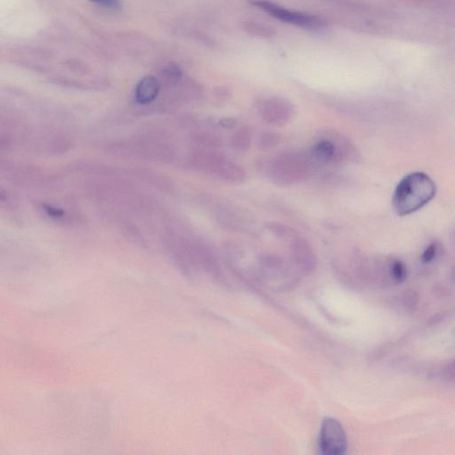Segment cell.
Returning a JSON list of instances; mask_svg holds the SVG:
<instances>
[{
	"label": "cell",
	"mask_w": 455,
	"mask_h": 455,
	"mask_svg": "<svg viewBox=\"0 0 455 455\" xmlns=\"http://www.w3.org/2000/svg\"><path fill=\"white\" fill-rule=\"evenodd\" d=\"M445 377L455 380V361L449 363L444 369Z\"/></svg>",
	"instance_id": "cell-25"
},
{
	"label": "cell",
	"mask_w": 455,
	"mask_h": 455,
	"mask_svg": "<svg viewBox=\"0 0 455 455\" xmlns=\"http://www.w3.org/2000/svg\"><path fill=\"white\" fill-rule=\"evenodd\" d=\"M161 85L154 76L147 75L138 83L135 89V100L141 105H148L157 99Z\"/></svg>",
	"instance_id": "cell-9"
},
{
	"label": "cell",
	"mask_w": 455,
	"mask_h": 455,
	"mask_svg": "<svg viewBox=\"0 0 455 455\" xmlns=\"http://www.w3.org/2000/svg\"><path fill=\"white\" fill-rule=\"evenodd\" d=\"M119 229L124 236L129 238L135 244L140 245V246H147L144 237L142 234L141 230L129 220H119Z\"/></svg>",
	"instance_id": "cell-16"
},
{
	"label": "cell",
	"mask_w": 455,
	"mask_h": 455,
	"mask_svg": "<svg viewBox=\"0 0 455 455\" xmlns=\"http://www.w3.org/2000/svg\"><path fill=\"white\" fill-rule=\"evenodd\" d=\"M265 228L270 232H272V234H274L276 237L282 238V240L292 238L294 240L295 238H297V233L294 229L288 227V226L285 224H279V222H266Z\"/></svg>",
	"instance_id": "cell-18"
},
{
	"label": "cell",
	"mask_w": 455,
	"mask_h": 455,
	"mask_svg": "<svg viewBox=\"0 0 455 455\" xmlns=\"http://www.w3.org/2000/svg\"><path fill=\"white\" fill-rule=\"evenodd\" d=\"M292 253L295 260L302 268L311 270L315 266L316 258L310 244L304 238H295L292 241Z\"/></svg>",
	"instance_id": "cell-11"
},
{
	"label": "cell",
	"mask_w": 455,
	"mask_h": 455,
	"mask_svg": "<svg viewBox=\"0 0 455 455\" xmlns=\"http://www.w3.org/2000/svg\"><path fill=\"white\" fill-rule=\"evenodd\" d=\"M40 146L49 154H65L71 149L72 142L60 133H49L41 138Z\"/></svg>",
	"instance_id": "cell-12"
},
{
	"label": "cell",
	"mask_w": 455,
	"mask_h": 455,
	"mask_svg": "<svg viewBox=\"0 0 455 455\" xmlns=\"http://www.w3.org/2000/svg\"><path fill=\"white\" fill-rule=\"evenodd\" d=\"M132 174L138 179L145 181L151 186L157 188L162 192L172 193L174 190L173 181L164 174L157 173V172L145 169V168H135L131 171Z\"/></svg>",
	"instance_id": "cell-10"
},
{
	"label": "cell",
	"mask_w": 455,
	"mask_h": 455,
	"mask_svg": "<svg viewBox=\"0 0 455 455\" xmlns=\"http://www.w3.org/2000/svg\"><path fill=\"white\" fill-rule=\"evenodd\" d=\"M192 140L197 145L205 149H216L222 145V139L218 135L208 131H194L192 133Z\"/></svg>",
	"instance_id": "cell-15"
},
{
	"label": "cell",
	"mask_w": 455,
	"mask_h": 455,
	"mask_svg": "<svg viewBox=\"0 0 455 455\" xmlns=\"http://www.w3.org/2000/svg\"><path fill=\"white\" fill-rule=\"evenodd\" d=\"M252 5L257 6L263 11L268 13L272 17L276 20L286 22L292 25H297L298 27L310 28V30H316L327 26L326 19L298 11H292L290 9H286L281 6L268 1V0H253Z\"/></svg>",
	"instance_id": "cell-4"
},
{
	"label": "cell",
	"mask_w": 455,
	"mask_h": 455,
	"mask_svg": "<svg viewBox=\"0 0 455 455\" xmlns=\"http://www.w3.org/2000/svg\"><path fill=\"white\" fill-rule=\"evenodd\" d=\"M244 30L248 34L254 37L262 38V39H270L275 36L274 28L258 22H246L244 24Z\"/></svg>",
	"instance_id": "cell-17"
},
{
	"label": "cell",
	"mask_w": 455,
	"mask_h": 455,
	"mask_svg": "<svg viewBox=\"0 0 455 455\" xmlns=\"http://www.w3.org/2000/svg\"><path fill=\"white\" fill-rule=\"evenodd\" d=\"M231 142L232 148L237 151H247L252 144V130L248 126L242 127L232 135Z\"/></svg>",
	"instance_id": "cell-14"
},
{
	"label": "cell",
	"mask_w": 455,
	"mask_h": 455,
	"mask_svg": "<svg viewBox=\"0 0 455 455\" xmlns=\"http://www.w3.org/2000/svg\"><path fill=\"white\" fill-rule=\"evenodd\" d=\"M237 125V120L233 119V117H225V119H222L219 121V126L225 129H233Z\"/></svg>",
	"instance_id": "cell-24"
},
{
	"label": "cell",
	"mask_w": 455,
	"mask_h": 455,
	"mask_svg": "<svg viewBox=\"0 0 455 455\" xmlns=\"http://www.w3.org/2000/svg\"><path fill=\"white\" fill-rule=\"evenodd\" d=\"M391 278L397 283L403 282L406 279V268L405 264L399 260H393L390 265Z\"/></svg>",
	"instance_id": "cell-20"
},
{
	"label": "cell",
	"mask_w": 455,
	"mask_h": 455,
	"mask_svg": "<svg viewBox=\"0 0 455 455\" xmlns=\"http://www.w3.org/2000/svg\"><path fill=\"white\" fill-rule=\"evenodd\" d=\"M321 453L326 455H342L347 450V437L342 424L336 419L324 420L318 441Z\"/></svg>",
	"instance_id": "cell-5"
},
{
	"label": "cell",
	"mask_w": 455,
	"mask_h": 455,
	"mask_svg": "<svg viewBox=\"0 0 455 455\" xmlns=\"http://www.w3.org/2000/svg\"><path fill=\"white\" fill-rule=\"evenodd\" d=\"M213 95H214L216 100L219 101H225L230 99L231 92L230 88L222 87V85H221V87H217L214 89V91H213Z\"/></svg>",
	"instance_id": "cell-23"
},
{
	"label": "cell",
	"mask_w": 455,
	"mask_h": 455,
	"mask_svg": "<svg viewBox=\"0 0 455 455\" xmlns=\"http://www.w3.org/2000/svg\"><path fill=\"white\" fill-rule=\"evenodd\" d=\"M259 110L266 123L276 126H285L295 115L294 105L280 97H270L260 101Z\"/></svg>",
	"instance_id": "cell-7"
},
{
	"label": "cell",
	"mask_w": 455,
	"mask_h": 455,
	"mask_svg": "<svg viewBox=\"0 0 455 455\" xmlns=\"http://www.w3.org/2000/svg\"><path fill=\"white\" fill-rule=\"evenodd\" d=\"M281 141V138L278 133L267 132L260 135L258 140V146L263 151H269L270 149L276 147Z\"/></svg>",
	"instance_id": "cell-19"
},
{
	"label": "cell",
	"mask_w": 455,
	"mask_h": 455,
	"mask_svg": "<svg viewBox=\"0 0 455 455\" xmlns=\"http://www.w3.org/2000/svg\"><path fill=\"white\" fill-rule=\"evenodd\" d=\"M229 161L230 159L226 158L221 152L209 149L194 151L188 157V163L193 169L211 174L219 179Z\"/></svg>",
	"instance_id": "cell-6"
},
{
	"label": "cell",
	"mask_w": 455,
	"mask_h": 455,
	"mask_svg": "<svg viewBox=\"0 0 455 455\" xmlns=\"http://www.w3.org/2000/svg\"><path fill=\"white\" fill-rule=\"evenodd\" d=\"M88 1L103 6V8L113 9V10H120L122 8L121 0H88Z\"/></svg>",
	"instance_id": "cell-22"
},
{
	"label": "cell",
	"mask_w": 455,
	"mask_h": 455,
	"mask_svg": "<svg viewBox=\"0 0 455 455\" xmlns=\"http://www.w3.org/2000/svg\"><path fill=\"white\" fill-rule=\"evenodd\" d=\"M106 151L165 164L173 163L177 158L176 146L167 133L160 130H149L138 138L111 142L106 146Z\"/></svg>",
	"instance_id": "cell-1"
},
{
	"label": "cell",
	"mask_w": 455,
	"mask_h": 455,
	"mask_svg": "<svg viewBox=\"0 0 455 455\" xmlns=\"http://www.w3.org/2000/svg\"><path fill=\"white\" fill-rule=\"evenodd\" d=\"M315 165L311 155L292 152L272 159L268 173L272 180L279 185H291L310 178Z\"/></svg>",
	"instance_id": "cell-3"
},
{
	"label": "cell",
	"mask_w": 455,
	"mask_h": 455,
	"mask_svg": "<svg viewBox=\"0 0 455 455\" xmlns=\"http://www.w3.org/2000/svg\"><path fill=\"white\" fill-rule=\"evenodd\" d=\"M438 253V245L437 243L429 244L422 254V260L424 263L433 262Z\"/></svg>",
	"instance_id": "cell-21"
},
{
	"label": "cell",
	"mask_w": 455,
	"mask_h": 455,
	"mask_svg": "<svg viewBox=\"0 0 455 455\" xmlns=\"http://www.w3.org/2000/svg\"><path fill=\"white\" fill-rule=\"evenodd\" d=\"M215 218L222 227L233 231H248L253 225L247 215L231 206H217L215 210Z\"/></svg>",
	"instance_id": "cell-8"
},
{
	"label": "cell",
	"mask_w": 455,
	"mask_h": 455,
	"mask_svg": "<svg viewBox=\"0 0 455 455\" xmlns=\"http://www.w3.org/2000/svg\"><path fill=\"white\" fill-rule=\"evenodd\" d=\"M436 194L435 181L423 172H413L401 179L394 190V211L401 217L412 215L427 206Z\"/></svg>",
	"instance_id": "cell-2"
},
{
	"label": "cell",
	"mask_w": 455,
	"mask_h": 455,
	"mask_svg": "<svg viewBox=\"0 0 455 455\" xmlns=\"http://www.w3.org/2000/svg\"><path fill=\"white\" fill-rule=\"evenodd\" d=\"M39 209L41 213L47 218L58 224H69L75 222V217L67 212L65 208L49 203H40Z\"/></svg>",
	"instance_id": "cell-13"
}]
</instances>
